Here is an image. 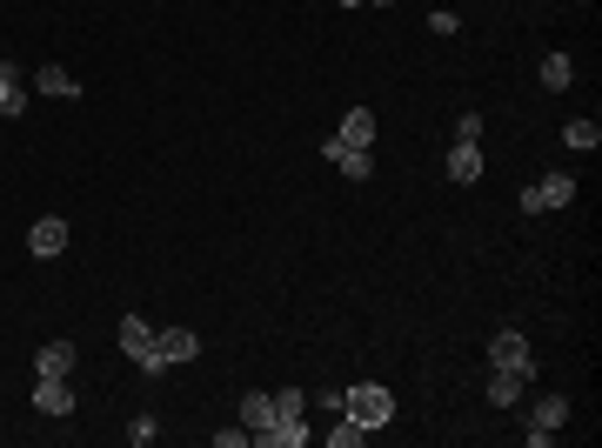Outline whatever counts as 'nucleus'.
I'll return each instance as SVG.
<instances>
[{
	"label": "nucleus",
	"mask_w": 602,
	"mask_h": 448,
	"mask_svg": "<svg viewBox=\"0 0 602 448\" xmlns=\"http://www.w3.org/2000/svg\"><path fill=\"white\" fill-rule=\"evenodd\" d=\"M154 342H161V361H168V369H181V361H194V355H201V335H194V329H181V321H161Z\"/></svg>",
	"instance_id": "nucleus-8"
},
{
	"label": "nucleus",
	"mask_w": 602,
	"mask_h": 448,
	"mask_svg": "<svg viewBox=\"0 0 602 448\" xmlns=\"http://www.w3.org/2000/svg\"><path fill=\"white\" fill-rule=\"evenodd\" d=\"M522 388H529V382H522V375H502V369H489V382H482L489 409H515V401H522Z\"/></svg>",
	"instance_id": "nucleus-16"
},
{
	"label": "nucleus",
	"mask_w": 602,
	"mask_h": 448,
	"mask_svg": "<svg viewBox=\"0 0 602 448\" xmlns=\"http://www.w3.org/2000/svg\"><path fill=\"white\" fill-rule=\"evenodd\" d=\"M128 441L148 448V441H154V415H135V422H128Z\"/></svg>",
	"instance_id": "nucleus-22"
},
{
	"label": "nucleus",
	"mask_w": 602,
	"mask_h": 448,
	"mask_svg": "<svg viewBox=\"0 0 602 448\" xmlns=\"http://www.w3.org/2000/svg\"><path fill=\"white\" fill-rule=\"evenodd\" d=\"M335 8H361V0H335Z\"/></svg>",
	"instance_id": "nucleus-26"
},
{
	"label": "nucleus",
	"mask_w": 602,
	"mask_h": 448,
	"mask_svg": "<svg viewBox=\"0 0 602 448\" xmlns=\"http://www.w3.org/2000/svg\"><path fill=\"white\" fill-rule=\"evenodd\" d=\"M274 415H308V395L302 388H274Z\"/></svg>",
	"instance_id": "nucleus-21"
},
{
	"label": "nucleus",
	"mask_w": 602,
	"mask_h": 448,
	"mask_svg": "<svg viewBox=\"0 0 602 448\" xmlns=\"http://www.w3.org/2000/svg\"><path fill=\"white\" fill-rule=\"evenodd\" d=\"M27 94H34V88H27V74H21L14 61H0V114L21 120V114H27Z\"/></svg>",
	"instance_id": "nucleus-12"
},
{
	"label": "nucleus",
	"mask_w": 602,
	"mask_h": 448,
	"mask_svg": "<svg viewBox=\"0 0 602 448\" xmlns=\"http://www.w3.org/2000/svg\"><path fill=\"white\" fill-rule=\"evenodd\" d=\"M569 80H576L569 54H542V88H549V94H569Z\"/></svg>",
	"instance_id": "nucleus-18"
},
{
	"label": "nucleus",
	"mask_w": 602,
	"mask_h": 448,
	"mask_svg": "<svg viewBox=\"0 0 602 448\" xmlns=\"http://www.w3.org/2000/svg\"><path fill=\"white\" fill-rule=\"evenodd\" d=\"M308 441H315L308 415H281V422L268 428V441H261V448H308Z\"/></svg>",
	"instance_id": "nucleus-15"
},
{
	"label": "nucleus",
	"mask_w": 602,
	"mask_h": 448,
	"mask_svg": "<svg viewBox=\"0 0 602 448\" xmlns=\"http://www.w3.org/2000/svg\"><path fill=\"white\" fill-rule=\"evenodd\" d=\"M335 154H375V107H348L342 114V128L321 141V161H335Z\"/></svg>",
	"instance_id": "nucleus-2"
},
{
	"label": "nucleus",
	"mask_w": 602,
	"mask_h": 448,
	"mask_svg": "<svg viewBox=\"0 0 602 448\" xmlns=\"http://www.w3.org/2000/svg\"><path fill=\"white\" fill-rule=\"evenodd\" d=\"M61 248H67V221H61V215H40V221L27 228V255H34V261H54Z\"/></svg>",
	"instance_id": "nucleus-9"
},
{
	"label": "nucleus",
	"mask_w": 602,
	"mask_h": 448,
	"mask_svg": "<svg viewBox=\"0 0 602 448\" xmlns=\"http://www.w3.org/2000/svg\"><path fill=\"white\" fill-rule=\"evenodd\" d=\"M361 8H395V0H361Z\"/></svg>",
	"instance_id": "nucleus-25"
},
{
	"label": "nucleus",
	"mask_w": 602,
	"mask_h": 448,
	"mask_svg": "<svg viewBox=\"0 0 602 448\" xmlns=\"http://www.w3.org/2000/svg\"><path fill=\"white\" fill-rule=\"evenodd\" d=\"M456 141H482V114H462L456 120Z\"/></svg>",
	"instance_id": "nucleus-23"
},
{
	"label": "nucleus",
	"mask_w": 602,
	"mask_h": 448,
	"mask_svg": "<svg viewBox=\"0 0 602 448\" xmlns=\"http://www.w3.org/2000/svg\"><path fill=\"white\" fill-rule=\"evenodd\" d=\"M489 369L536 382V342L522 335V329H496V335H489Z\"/></svg>",
	"instance_id": "nucleus-4"
},
{
	"label": "nucleus",
	"mask_w": 602,
	"mask_h": 448,
	"mask_svg": "<svg viewBox=\"0 0 602 448\" xmlns=\"http://www.w3.org/2000/svg\"><path fill=\"white\" fill-rule=\"evenodd\" d=\"M74 361H80L74 342H40L34 348V375H74Z\"/></svg>",
	"instance_id": "nucleus-13"
},
{
	"label": "nucleus",
	"mask_w": 602,
	"mask_h": 448,
	"mask_svg": "<svg viewBox=\"0 0 602 448\" xmlns=\"http://www.w3.org/2000/svg\"><path fill=\"white\" fill-rule=\"evenodd\" d=\"M114 342H120V355H128L148 382L168 375V361H161V342H154V321H148V315H120V335H114Z\"/></svg>",
	"instance_id": "nucleus-1"
},
{
	"label": "nucleus",
	"mask_w": 602,
	"mask_h": 448,
	"mask_svg": "<svg viewBox=\"0 0 602 448\" xmlns=\"http://www.w3.org/2000/svg\"><path fill=\"white\" fill-rule=\"evenodd\" d=\"M369 435H375V428H361L355 415H335V428H321V441H329V448H361Z\"/></svg>",
	"instance_id": "nucleus-17"
},
{
	"label": "nucleus",
	"mask_w": 602,
	"mask_h": 448,
	"mask_svg": "<svg viewBox=\"0 0 602 448\" xmlns=\"http://www.w3.org/2000/svg\"><path fill=\"white\" fill-rule=\"evenodd\" d=\"M215 441H221V448H255L248 428H215Z\"/></svg>",
	"instance_id": "nucleus-24"
},
{
	"label": "nucleus",
	"mask_w": 602,
	"mask_h": 448,
	"mask_svg": "<svg viewBox=\"0 0 602 448\" xmlns=\"http://www.w3.org/2000/svg\"><path fill=\"white\" fill-rule=\"evenodd\" d=\"M576 201V175L569 168H549L542 181L522 188V215H555V208H569Z\"/></svg>",
	"instance_id": "nucleus-5"
},
{
	"label": "nucleus",
	"mask_w": 602,
	"mask_h": 448,
	"mask_svg": "<svg viewBox=\"0 0 602 448\" xmlns=\"http://www.w3.org/2000/svg\"><path fill=\"white\" fill-rule=\"evenodd\" d=\"M34 409L54 415V422L74 415V382H67V375H34Z\"/></svg>",
	"instance_id": "nucleus-7"
},
{
	"label": "nucleus",
	"mask_w": 602,
	"mask_h": 448,
	"mask_svg": "<svg viewBox=\"0 0 602 448\" xmlns=\"http://www.w3.org/2000/svg\"><path fill=\"white\" fill-rule=\"evenodd\" d=\"M34 94H48V101H80V80L61 67V61H48V67H34V80H27Z\"/></svg>",
	"instance_id": "nucleus-11"
},
{
	"label": "nucleus",
	"mask_w": 602,
	"mask_h": 448,
	"mask_svg": "<svg viewBox=\"0 0 602 448\" xmlns=\"http://www.w3.org/2000/svg\"><path fill=\"white\" fill-rule=\"evenodd\" d=\"M335 168H342L348 181H369V168H375V154H335Z\"/></svg>",
	"instance_id": "nucleus-20"
},
{
	"label": "nucleus",
	"mask_w": 602,
	"mask_h": 448,
	"mask_svg": "<svg viewBox=\"0 0 602 448\" xmlns=\"http://www.w3.org/2000/svg\"><path fill=\"white\" fill-rule=\"evenodd\" d=\"M562 422H569V395H542L536 409H529V428H522V441H529V448H549Z\"/></svg>",
	"instance_id": "nucleus-6"
},
{
	"label": "nucleus",
	"mask_w": 602,
	"mask_h": 448,
	"mask_svg": "<svg viewBox=\"0 0 602 448\" xmlns=\"http://www.w3.org/2000/svg\"><path fill=\"white\" fill-rule=\"evenodd\" d=\"M449 181L456 188L482 181V141H449Z\"/></svg>",
	"instance_id": "nucleus-14"
},
{
	"label": "nucleus",
	"mask_w": 602,
	"mask_h": 448,
	"mask_svg": "<svg viewBox=\"0 0 602 448\" xmlns=\"http://www.w3.org/2000/svg\"><path fill=\"white\" fill-rule=\"evenodd\" d=\"M342 415H355L361 428H388L395 422V395L382 382H355V388H342Z\"/></svg>",
	"instance_id": "nucleus-3"
},
{
	"label": "nucleus",
	"mask_w": 602,
	"mask_h": 448,
	"mask_svg": "<svg viewBox=\"0 0 602 448\" xmlns=\"http://www.w3.org/2000/svg\"><path fill=\"white\" fill-rule=\"evenodd\" d=\"M0 61H8V54H0Z\"/></svg>",
	"instance_id": "nucleus-27"
},
{
	"label": "nucleus",
	"mask_w": 602,
	"mask_h": 448,
	"mask_svg": "<svg viewBox=\"0 0 602 448\" xmlns=\"http://www.w3.org/2000/svg\"><path fill=\"white\" fill-rule=\"evenodd\" d=\"M274 422H281V415H274V395H261V388H255V395H241V428H248V441H255V448L268 441V428H274Z\"/></svg>",
	"instance_id": "nucleus-10"
},
{
	"label": "nucleus",
	"mask_w": 602,
	"mask_h": 448,
	"mask_svg": "<svg viewBox=\"0 0 602 448\" xmlns=\"http://www.w3.org/2000/svg\"><path fill=\"white\" fill-rule=\"evenodd\" d=\"M562 141H569L576 154H595V148H602V128H595V120H569V128H562Z\"/></svg>",
	"instance_id": "nucleus-19"
}]
</instances>
